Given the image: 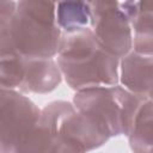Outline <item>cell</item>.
I'll list each match as a JSON object with an SVG mask.
<instances>
[{"mask_svg": "<svg viewBox=\"0 0 153 153\" xmlns=\"http://www.w3.org/2000/svg\"><path fill=\"white\" fill-rule=\"evenodd\" d=\"M117 63L118 57L99 42L91 29L67 33L61 39L59 65L73 88L116 84Z\"/></svg>", "mask_w": 153, "mask_h": 153, "instance_id": "1", "label": "cell"}, {"mask_svg": "<svg viewBox=\"0 0 153 153\" xmlns=\"http://www.w3.org/2000/svg\"><path fill=\"white\" fill-rule=\"evenodd\" d=\"M14 10L8 29H1V53L14 51L30 59H51L60 48V31L54 24V10Z\"/></svg>", "mask_w": 153, "mask_h": 153, "instance_id": "2", "label": "cell"}, {"mask_svg": "<svg viewBox=\"0 0 153 153\" xmlns=\"http://www.w3.org/2000/svg\"><path fill=\"white\" fill-rule=\"evenodd\" d=\"M147 98L120 86L80 90L74 97L79 112L91 118L108 136L129 135L135 117Z\"/></svg>", "mask_w": 153, "mask_h": 153, "instance_id": "3", "label": "cell"}, {"mask_svg": "<svg viewBox=\"0 0 153 153\" xmlns=\"http://www.w3.org/2000/svg\"><path fill=\"white\" fill-rule=\"evenodd\" d=\"M2 153H14L41 115L35 104L22 94L2 90Z\"/></svg>", "mask_w": 153, "mask_h": 153, "instance_id": "4", "label": "cell"}, {"mask_svg": "<svg viewBox=\"0 0 153 153\" xmlns=\"http://www.w3.org/2000/svg\"><path fill=\"white\" fill-rule=\"evenodd\" d=\"M118 4H103L104 8L93 10L92 26L99 42L115 56L121 57L130 49L129 18L123 10L116 8Z\"/></svg>", "mask_w": 153, "mask_h": 153, "instance_id": "5", "label": "cell"}, {"mask_svg": "<svg viewBox=\"0 0 153 153\" xmlns=\"http://www.w3.org/2000/svg\"><path fill=\"white\" fill-rule=\"evenodd\" d=\"M122 81L134 93L153 100V53H133L123 60Z\"/></svg>", "mask_w": 153, "mask_h": 153, "instance_id": "6", "label": "cell"}, {"mask_svg": "<svg viewBox=\"0 0 153 153\" xmlns=\"http://www.w3.org/2000/svg\"><path fill=\"white\" fill-rule=\"evenodd\" d=\"M23 56V55H22ZM23 91L48 92L60 82V73L51 59H30L23 56Z\"/></svg>", "mask_w": 153, "mask_h": 153, "instance_id": "7", "label": "cell"}, {"mask_svg": "<svg viewBox=\"0 0 153 153\" xmlns=\"http://www.w3.org/2000/svg\"><path fill=\"white\" fill-rule=\"evenodd\" d=\"M135 153H153V100L147 99L139 110L129 134Z\"/></svg>", "mask_w": 153, "mask_h": 153, "instance_id": "8", "label": "cell"}, {"mask_svg": "<svg viewBox=\"0 0 153 153\" xmlns=\"http://www.w3.org/2000/svg\"><path fill=\"white\" fill-rule=\"evenodd\" d=\"M59 25L67 32L73 33L90 29L92 12L88 2H62L57 10Z\"/></svg>", "mask_w": 153, "mask_h": 153, "instance_id": "9", "label": "cell"}, {"mask_svg": "<svg viewBox=\"0 0 153 153\" xmlns=\"http://www.w3.org/2000/svg\"><path fill=\"white\" fill-rule=\"evenodd\" d=\"M130 20L135 29L136 53H153V10H136Z\"/></svg>", "mask_w": 153, "mask_h": 153, "instance_id": "10", "label": "cell"}]
</instances>
